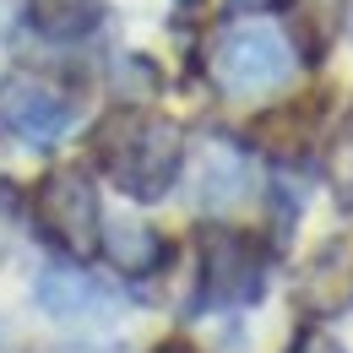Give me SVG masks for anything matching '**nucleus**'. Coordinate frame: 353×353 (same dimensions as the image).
Wrapping results in <instances>:
<instances>
[{
  "label": "nucleus",
  "instance_id": "nucleus-1",
  "mask_svg": "<svg viewBox=\"0 0 353 353\" xmlns=\"http://www.w3.org/2000/svg\"><path fill=\"white\" fill-rule=\"evenodd\" d=\"M98 158L131 201H158L179 179L185 131L163 114H114L98 131Z\"/></svg>",
  "mask_w": 353,
  "mask_h": 353
},
{
  "label": "nucleus",
  "instance_id": "nucleus-2",
  "mask_svg": "<svg viewBox=\"0 0 353 353\" xmlns=\"http://www.w3.org/2000/svg\"><path fill=\"white\" fill-rule=\"evenodd\" d=\"M207 77L223 98H272L294 82V44L266 22H234L207 49Z\"/></svg>",
  "mask_w": 353,
  "mask_h": 353
},
{
  "label": "nucleus",
  "instance_id": "nucleus-3",
  "mask_svg": "<svg viewBox=\"0 0 353 353\" xmlns=\"http://www.w3.org/2000/svg\"><path fill=\"white\" fill-rule=\"evenodd\" d=\"M33 223L54 250H65L71 261H82L98 250V228H103V212H98V196H92L88 174L77 169H54V174L39 179L33 190Z\"/></svg>",
  "mask_w": 353,
  "mask_h": 353
},
{
  "label": "nucleus",
  "instance_id": "nucleus-4",
  "mask_svg": "<svg viewBox=\"0 0 353 353\" xmlns=\"http://www.w3.org/2000/svg\"><path fill=\"white\" fill-rule=\"evenodd\" d=\"M261 288H266V261L245 234H228V228L201 234V305L239 310L256 305Z\"/></svg>",
  "mask_w": 353,
  "mask_h": 353
},
{
  "label": "nucleus",
  "instance_id": "nucleus-5",
  "mask_svg": "<svg viewBox=\"0 0 353 353\" xmlns=\"http://www.w3.org/2000/svg\"><path fill=\"white\" fill-rule=\"evenodd\" d=\"M77 109L44 77H6L0 82V131L22 147H49L71 131Z\"/></svg>",
  "mask_w": 353,
  "mask_h": 353
},
{
  "label": "nucleus",
  "instance_id": "nucleus-6",
  "mask_svg": "<svg viewBox=\"0 0 353 353\" xmlns=\"http://www.w3.org/2000/svg\"><path fill=\"white\" fill-rule=\"evenodd\" d=\"M250 196V152L234 147L228 136H207L196 147V207L228 212Z\"/></svg>",
  "mask_w": 353,
  "mask_h": 353
},
{
  "label": "nucleus",
  "instance_id": "nucleus-7",
  "mask_svg": "<svg viewBox=\"0 0 353 353\" xmlns=\"http://www.w3.org/2000/svg\"><path fill=\"white\" fill-rule=\"evenodd\" d=\"M299 305L305 315H337L353 305V228L315 250V261L299 277Z\"/></svg>",
  "mask_w": 353,
  "mask_h": 353
},
{
  "label": "nucleus",
  "instance_id": "nucleus-8",
  "mask_svg": "<svg viewBox=\"0 0 353 353\" xmlns=\"http://www.w3.org/2000/svg\"><path fill=\"white\" fill-rule=\"evenodd\" d=\"M39 305L60 321H92V315H109L114 299L103 283H92L88 272H65V266H44L39 272Z\"/></svg>",
  "mask_w": 353,
  "mask_h": 353
},
{
  "label": "nucleus",
  "instance_id": "nucleus-9",
  "mask_svg": "<svg viewBox=\"0 0 353 353\" xmlns=\"http://www.w3.org/2000/svg\"><path fill=\"white\" fill-rule=\"evenodd\" d=\"M98 250L109 256L114 272H125V277H147L152 266L163 261V239L136 218H109L98 228Z\"/></svg>",
  "mask_w": 353,
  "mask_h": 353
},
{
  "label": "nucleus",
  "instance_id": "nucleus-10",
  "mask_svg": "<svg viewBox=\"0 0 353 353\" xmlns=\"http://www.w3.org/2000/svg\"><path fill=\"white\" fill-rule=\"evenodd\" d=\"M294 17V44L305 60H326V49L337 44L343 22H348V0H288Z\"/></svg>",
  "mask_w": 353,
  "mask_h": 353
},
{
  "label": "nucleus",
  "instance_id": "nucleus-11",
  "mask_svg": "<svg viewBox=\"0 0 353 353\" xmlns=\"http://www.w3.org/2000/svg\"><path fill=\"white\" fill-rule=\"evenodd\" d=\"M103 17V0H28V22L44 33V39H82L98 28Z\"/></svg>",
  "mask_w": 353,
  "mask_h": 353
},
{
  "label": "nucleus",
  "instance_id": "nucleus-12",
  "mask_svg": "<svg viewBox=\"0 0 353 353\" xmlns=\"http://www.w3.org/2000/svg\"><path fill=\"white\" fill-rule=\"evenodd\" d=\"M326 179L337 190V201L353 207V114L343 120V131L332 136V152H326Z\"/></svg>",
  "mask_w": 353,
  "mask_h": 353
},
{
  "label": "nucleus",
  "instance_id": "nucleus-13",
  "mask_svg": "<svg viewBox=\"0 0 353 353\" xmlns=\"http://www.w3.org/2000/svg\"><path fill=\"white\" fill-rule=\"evenodd\" d=\"M288 353H348V348H343V343H337L326 326H310V332H305V337H299Z\"/></svg>",
  "mask_w": 353,
  "mask_h": 353
},
{
  "label": "nucleus",
  "instance_id": "nucleus-14",
  "mask_svg": "<svg viewBox=\"0 0 353 353\" xmlns=\"http://www.w3.org/2000/svg\"><path fill=\"white\" fill-rule=\"evenodd\" d=\"M277 6H288V0H228V11H234V17H250V11H277Z\"/></svg>",
  "mask_w": 353,
  "mask_h": 353
},
{
  "label": "nucleus",
  "instance_id": "nucleus-15",
  "mask_svg": "<svg viewBox=\"0 0 353 353\" xmlns=\"http://www.w3.org/2000/svg\"><path fill=\"white\" fill-rule=\"evenodd\" d=\"M11 239H17V223H11V207L0 201V256L11 250Z\"/></svg>",
  "mask_w": 353,
  "mask_h": 353
},
{
  "label": "nucleus",
  "instance_id": "nucleus-16",
  "mask_svg": "<svg viewBox=\"0 0 353 353\" xmlns=\"http://www.w3.org/2000/svg\"><path fill=\"white\" fill-rule=\"evenodd\" d=\"M158 353H190V348H179V343H169V348H158Z\"/></svg>",
  "mask_w": 353,
  "mask_h": 353
}]
</instances>
